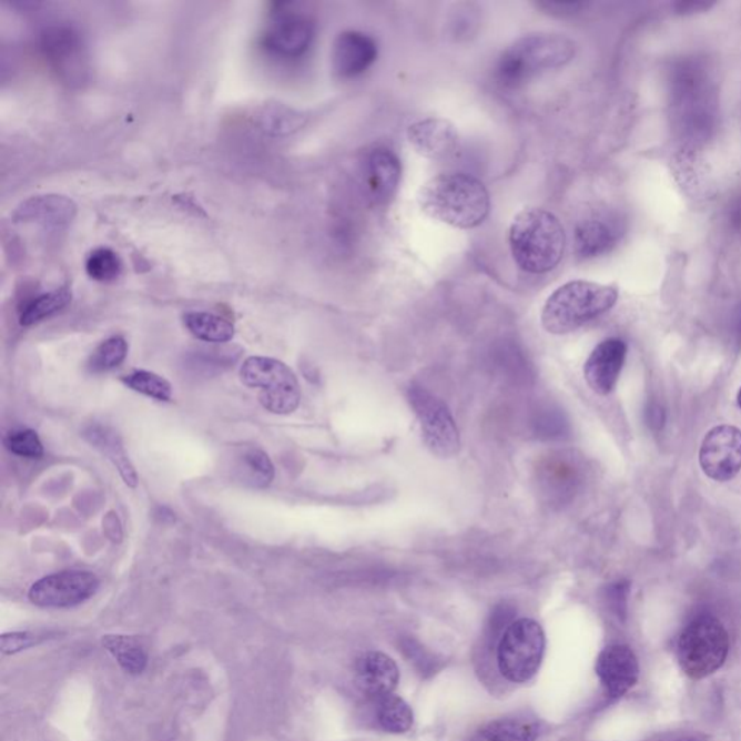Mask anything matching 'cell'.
Returning <instances> with one entry per match:
<instances>
[{
	"instance_id": "obj_1",
	"label": "cell",
	"mask_w": 741,
	"mask_h": 741,
	"mask_svg": "<svg viewBox=\"0 0 741 741\" xmlns=\"http://www.w3.org/2000/svg\"><path fill=\"white\" fill-rule=\"evenodd\" d=\"M417 202L432 220L456 230L483 225L491 207L486 185L465 173L439 174L427 180L417 194Z\"/></svg>"
},
{
	"instance_id": "obj_2",
	"label": "cell",
	"mask_w": 741,
	"mask_h": 741,
	"mask_svg": "<svg viewBox=\"0 0 741 741\" xmlns=\"http://www.w3.org/2000/svg\"><path fill=\"white\" fill-rule=\"evenodd\" d=\"M567 234L558 217L545 209L527 207L510 227L512 258L526 273L546 274L560 263Z\"/></svg>"
},
{
	"instance_id": "obj_3",
	"label": "cell",
	"mask_w": 741,
	"mask_h": 741,
	"mask_svg": "<svg viewBox=\"0 0 741 741\" xmlns=\"http://www.w3.org/2000/svg\"><path fill=\"white\" fill-rule=\"evenodd\" d=\"M617 298V288L605 284L582 280L564 284L546 301L541 325L552 335L571 334L611 311Z\"/></svg>"
},
{
	"instance_id": "obj_4",
	"label": "cell",
	"mask_w": 741,
	"mask_h": 741,
	"mask_svg": "<svg viewBox=\"0 0 741 741\" xmlns=\"http://www.w3.org/2000/svg\"><path fill=\"white\" fill-rule=\"evenodd\" d=\"M575 42L560 34L521 37L503 52L497 65L498 82L517 88L544 71L562 68L573 59Z\"/></svg>"
},
{
	"instance_id": "obj_5",
	"label": "cell",
	"mask_w": 741,
	"mask_h": 741,
	"mask_svg": "<svg viewBox=\"0 0 741 741\" xmlns=\"http://www.w3.org/2000/svg\"><path fill=\"white\" fill-rule=\"evenodd\" d=\"M729 649L724 626L714 617H698L679 636V664L688 677L704 679L723 667Z\"/></svg>"
},
{
	"instance_id": "obj_6",
	"label": "cell",
	"mask_w": 741,
	"mask_h": 741,
	"mask_svg": "<svg viewBox=\"0 0 741 741\" xmlns=\"http://www.w3.org/2000/svg\"><path fill=\"white\" fill-rule=\"evenodd\" d=\"M246 387L258 389L261 406L274 415H292L301 406L302 389L296 374L282 361L251 356L241 367Z\"/></svg>"
},
{
	"instance_id": "obj_7",
	"label": "cell",
	"mask_w": 741,
	"mask_h": 741,
	"mask_svg": "<svg viewBox=\"0 0 741 741\" xmlns=\"http://www.w3.org/2000/svg\"><path fill=\"white\" fill-rule=\"evenodd\" d=\"M545 644V631L538 621H512L498 641L497 663L503 677L512 683L530 681L539 671Z\"/></svg>"
},
{
	"instance_id": "obj_8",
	"label": "cell",
	"mask_w": 741,
	"mask_h": 741,
	"mask_svg": "<svg viewBox=\"0 0 741 741\" xmlns=\"http://www.w3.org/2000/svg\"><path fill=\"white\" fill-rule=\"evenodd\" d=\"M41 52L61 82L80 88L88 82L90 57L82 32L68 23L51 26L42 31Z\"/></svg>"
},
{
	"instance_id": "obj_9",
	"label": "cell",
	"mask_w": 741,
	"mask_h": 741,
	"mask_svg": "<svg viewBox=\"0 0 741 741\" xmlns=\"http://www.w3.org/2000/svg\"><path fill=\"white\" fill-rule=\"evenodd\" d=\"M408 402L419 420L423 440L439 458H453L460 449L459 430L448 406L426 388H408Z\"/></svg>"
},
{
	"instance_id": "obj_10",
	"label": "cell",
	"mask_w": 741,
	"mask_h": 741,
	"mask_svg": "<svg viewBox=\"0 0 741 741\" xmlns=\"http://www.w3.org/2000/svg\"><path fill=\"white\" fill-rule=\"evenodd\" d=\"M315 23L304 13L294 11L292 3H274L261 44L282 59H298L311 49Z\"/></svg>"
},
{
	"instance_id": "obj_11",
	"label": "cell",
	"mask_w": 741,
	"mask_h": 741,
	"mask_svg": "<svg viewBox=\"0 0 741 741\" xmlns=\"http://www.w3.org/2000/svg\"><path fill=\"white\" fill-rule=\"evenodd\" d=\"M99 590L97 575L88 571H63L41 578L28 592L32 605L68 608L82 605Z\"/></svg>"
},
{
	"instance_id": "obj_12",
	"label": "cell",
	"mask_w": 741,
	"mask_h": 741,
	"mask_svg": "<svg viewBox=\"0 0 741 741\" xmlns=\"http://www.w3.org/2000/svg\"><path fill=\"white\" fill-rule=\"evenodd\" d=\"M700 464L714 481L733 479L741 471V430L721 425L708 432L700 449Z\"/></svg>"
},
{
	"instance_id": "obj_13",
	"label": "cell",
	"mask_w": 741,
	"mask_h": 741,
	"mask_svg": "<svg viewBox=\"0 0 741 741\" xmlns=\"http://www.w3.org/2000/svg\"><path fill=\"white\" fill-rule=\"evenodd\" d=\"M596 671L608 697L626 696L639 681V660L629 646H608L597 659Z\"/></svg>"
},
{
	"instance_id": "obj_14",
	"label": "cell",
	"mask_w": 741,
	"mask_h": 741,
	"mask_svg": "<svg viewBox=\"0 0 741 741\" xmlns=\"http://www.w3.org/2000/svg\"><path fill=\"white\" fill-rule=\"evenodd\" d=\"M363 179L370 201L384 206L393 201L400 185V160L392 150L379 146L365 156Z\"/></svg>"
},
{
	"instance_id": "obj_15",
	"label": "cell",
	"mask_w": 741,
	"mask_h": 741,
	"mask_svg": "<svg viewBox=\"0 0 741 741\" xmlns=\"http://www.w3.org/2000/svg\"><path fill=\"white\" fill-rule=\"evenodd\" d=\"M627 356V345L619 337L601 342L592 351L583 367L588 386L600 396H608L616 388Z\"/></svg>"
},
{
	"instance_id": "obj_16",
	"label": "cell",
	"mask_w": 741,
	"mask_h": 741,
	"mask_svg": "<svg viewBox=\"0 0 741 741\" xmlns=\"http://www.w3.org/2000/svg\"><path fill=\"white\" fill-rule=\"evenodd\" d=\"M377 42L358 31L337 35L332 50V68L342 79L358 78L377 60Z\"/></svg>"
},
{
	"instance_id": "obj_17",
	"label": "cell",
	"mask_w": 741,
	"mask_h": 741,
	"mask_svg": "<svg viewBox=\"0 0 741 741\" xmlns=\"http://www.w3.org/2000/svg\"><path fill=\"white\" fill-rule=\"evenodd\" d=\"M408 142L417 154L429 160L448 159L458 149V132L445 119H425L407 131Z\"/></svg>"
},
{
	"instance_id": "obj_18",
	"label": "cell",
	"mask_w": 741,
	"mask_h": 741,
	"mask_svg": "<svg viewBox=\"0 0 741 741\" xmlns=\"http://www.w3.org/2000/svg\"><path fill=\"white\" fill-rule=\"evenodd\" d=\"M400 672L397 663L382 652L364 653L355 664V682L361 692L377 701L397 688Z\"/></svg>"
},
{
	"instance_id": "obj_19",
	"label": "cell",
	"mask_w": 741,
	"mask_h": 741,
	"mask_svg": "<svg viewBox=\"0 0 741 741\" xmlns=\"http://www.w3.org/2000/svg\"><path fill=\"white\" fill-rule=\"evenodd\" d=\"M78 207L71 199L61 194H44L22 202L13 213L17 222L37 223L49 230H60L74 220Z\"/></svg>"
},
{
	"instance_id": "obj_20",
	"label": "cell",
	"mask_w": 741,
	"mask_h": 741,
	"mask_svg": "<svg viewBox=\"0 0 741 741\" xmlns=\"http://www.w3.org/2000/svg\"><path fill=\"white\" fill-rule=\"evenodd\" d=\"M623 235L620 223L607 216H592L575 230V253L583 260L611 253Z\"/></svg>"
},
{
	"instance_id": "obj_21",
	"label": "cell",
	"mask_w": 741,
	"mask_h": 741,
	"mask_svg": "<svg viewBox=\"0 0 741 741\" xmlns=\"http://www.w3.org/2000/svg\"><path fill=\"white\" fill-rule=\"evenodd\" d=\"M232 475L245 486L268 487L274 479V465L270 456L256 446L242 445L232 450Z\"/></svg>"
},
{
	"instance_id": "obj_22",
	"label": "cell",
	"mask_w": 741,
	"mask_h": 741,
	"mask_svg": "<svg viewBox=\"0 0 741 741\" xmlns=\"http://www.w3.org/2000/svg\"><path fill=\"white\" fill-rule=\"evenodd\" d=\"M83 436L90 445H93L99 453L106 456L115 465L126 486L136 487L138 475L134 465L131 464L121 436L115 430L108 426L92 425L84 430Z\"/></svg>"
},
{
	"instance_id": "obj_23",
	"label": "cell",
	"mask_w": 741,
	"mask_h": 741,
	"mask_svg": "<svg viewBox=\"0 0 741 741\" xmlns=\"http://www.w3.org/2000/svg\"><path fill=\"white\" fill-rule=\"evenodd\" d=\"M539 727L527 719H498L491 721L473 735L471 741H536Z\"/></svg>"
},
{
	"instance_id": "obj_24",
	"label": "cell",
	"mask_w": 741,
	"mask_h": 741,
	"mask_svg": "<svg viewBox=\"0 0 741 741\" xmlns=\"http://www.w3.org/2000/svg\"><path fill=\"white\" fill-rule=\"evenodd\" d=\"M184 325L190 334L209 344H226L234 339L235 327L230 321L207 312L185 313Z\"/></svg>"
},
{
	"instance_id": "obj_25",
	"label": "cell",
	"mask_w": 741,
	"mask_h": 741,
	"mask_svg": "<svg viewBox=\"0 0 741 741\" xmlns=\"http://www.w3.org/2000/svg\"><path fill=\"white\" fill-rule=\"evenodd\" d=\"M103 648L121 664L123 671L140 674L145 671L149 654L140 641L131 636L108 635L102 639Z\"/></svg>"
},
{
	"instance_id": "obj_26",
	"label": "cell",
	"mask_w": 741,
	"mask_h": 741,
	"mask_svg": "<svg viewBox=\"0 0 741 741\" xmlns=\"http://www.w3.org/2000/svg\"><path fill=\"white\" fill-rule=\"evenodd\" d=\"M261 130L273 136H286L302 130L306 116L286 104H265L258 116Z\"/></svg>"
},
{
	"instance_id": "obj_27",
	"label": "cell",
	"mask_w": 741,
	"mask_h": 741,
	"mask_svg": "<svg viewBox=\"0 0 741 741\" xmlns=\"http://www.w3.org/2000/svg\"><path fill=\"white\" fill-rule=\"evenodd\" d=\"M377 719L382 729L393 734L407 733L415 723L410 706L394 693L377 700Z\"/></svg>"
},
{
	"instance_id": "obj_28",
	"label": "cell",
	"mask_w": 741,
	"mask_h": 741,
	"mask_svg": "<svg viewBox=\"0 0 741 741\" xmlns=\"http://www.w3.org/2000/svg\"><path fill=\"white\" fill-rule=\"evenodd\" d=\"M71 302V292L68 287L54 290V292L41 294L32 298L21 312V325L32 326L47 319L55 313L63 311Z\"/></svg>"
},
{
	"instance_id": "obj_29",
	"label": "cell",
	"mask_w": 741,
	"mask_h": 741,
	"mask_svg": "<svg viewBox=\"0 0 741 741\" xmlns=\"http://www.w3.org/2000/svg\"><path fill=\"white\" fill-rule=\"evenodd\" d=\"M122 261L115 251L98 248L85 261V273L99 283H112L122 274Z\"/></svg>"
},
{
	"instance_id": "obj_30",
	"label": "cell",
	"mask_w": 741,
	"mask_h": 741,
	"mask_svg": "<svg viewBox=\"0 0 741 741\" xmlns=\"http://www.w3.org/2000/svg\"><path fill=\"white\" fill-rule=\"evenodd\" d=\"M121 379L126 387L144 394V396L155 398V400L170 402L173 397V388H171L168 379L161 377V375L150 373V370H136V373L125 375Z\"/></svg>"
},
{
	"instance_id": "obj_31",
	"label": "cell",
	"mask_w": 741,
	"mask_h": 741,
	"mask_svg": "<svg viewBox=\"0 0 741 741\" xmlns=\"http://www.w3.org/2000/svg\"><path fill=\"white\" fill-rule=\"evenodd\" d=\"M128 355V342L121 336H113L102 342L90 355L89 369L92 373H106L119 367Z\"/></svg>"
},
{
	"instance_id": "obj_32",
	"label": "cell",
	"mask_w": 741,
	"mask_h": 741,
	"mask_svg": "<svg viewBox=\"0 0 741 741\" xmlns=\"http://www.w3.org/2000/svg\"><path fill=\"white\" fill-rule=\"evenodd\" d=\"M3 441L9 453L22 456V458L38 459L44 455V446H42L40 436L31 429L9 432Z\"/></svg>"
},
{
	"instance_id": "obj_33",
	"label": "cell",
	"mask_w": 741,
	"mask_h": 741,
	"mask_svg": "<svg viewBox=\"0 0 741 741\" xmlns=\"http://www.w3.org/2000/svg\"><path fill=\"white\" fill-rule=\"evenodd\" d=\"M512 621H515V610H512V607L507 605L496 607L488 621L489 640L501 639L503 633H505Z\"/></svg>"
},
{
	"instance_id": "obj_34",
	"label": "cell",
	"mask_w": 741,
	"mask_h": 741,
	"mask_svg": "<svg viewBox=\"0 0 741 741\" xmlns=\"http://www.w3.org/2000/svg\"><path fill=\"white\" fill-rule=\"evenodd\" d=\"M38 643V636L28 633V631H17V633L3 635L0 638V650L3 654H16L32 648Z\"/></svg>"
},
{
	"instance_id": "obj_35",
	"label": "cell",
	"mask_w": 741,
	"mask_h": 741,
	"mask_svg": "<svg viewBox=\"0 0 741 741\" xmlns=\"http://www.w3.org/2000/svg\"><path fill=\"white\" fill-rule=\"evenodd\" d=\"M627 596H629V582L625 581L611 583L606 591L608 606L620 619H625L626 616Z\"/></svg>"
},
{
	"instance_id": "obj_36",
	"label": "cell",
	"mask_w": 741,
	"mask_h": 741,
	"mask_svg": "<svg viewBox=\"0 0 741 741\" xmlns=\"http://www.w3.org/2000/svg\"><path fill=\"white\" fill-rule=\"evenodd\" d=\"M646 420L650 429L660 430L664 425V412L659 405H650L646 410Z\"/></svg>"
},
{
	"instance_id": "obj_37",
	"label": "cell",
	"mask_w": 741,
	"mask_h": 741,
	"mask_svg": "<svg viewBox=\"0 0 741 741\" xmlns=\"http://www.w3.org/2000/svg\"><path fill=\"white\" fill-rule=\"evenodd\" d=\"M710 4L702 3V2H687V3H678V12L681 13H693V12H700L702 9H708Z\"/></svg>"
},
{
	"instance_id": "obj_38",
	"label": "cell",
	"mask_w": 741,
	"mask_h": 741,
	"mask_svg": "<svg viewBox=\"0 0 741 741\" xmlns=\"http://www.w3.org/2000/svg\"><path fill=\"white\" fill-rule=\"evenodd\" d=\"M735 337L741 345V304L738 311V316H735Z\"/></svg>"
},
{
	"instance_id": "obj_39",
	"label": "cell",
	"mask_w": 741,
	"mask_h": 741,
	"mask_svg": "<svg viewBox=\"0 0 741 741\" xmlns=\"http://www.w3.org/2000/svg\"><path fill=\"white\" fill-rule=\"evenodd\" d=\"M738 403H739V406L741 408V388H740V392L738 394Z\"/></svg>"
},
{
	"instance_id": "obj_40",
	"label": "cell",
	"mask_w": 741,
	"mask_h": 741,
	"mask_svg": "<svg viewBox=\"0 0 741 741\" xmlns=\"http://www.w3.org/2000/svg\"><path fill=\"white\" fill-rule=\"evenodd\" d=\"M682 741H696V740H682Z\"/></svg>"
}]
</instances>
